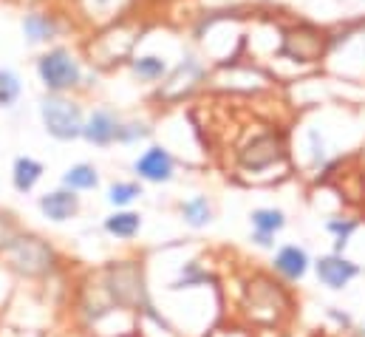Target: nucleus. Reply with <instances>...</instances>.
Segmentation results:
<instances>
[{"mask_svg":"<svg viewBox=\"0 0 365 337\" xmlns=\"http://www.w3.org/2000/svg\"><path fill=\"white\" fill-rule=\"evenodd\" d=\"M192 40L201 49V57H210V63H230L244 43V20L230 9H212L192 26Z\"/></svg>","mask_w":365,"mask_h":337,"instance_id":"nucleus-1","label":"nucleus"},{"mask_svg":"<svg viewBox=\"0 0 365 337\" xmlns=\"http://www.w3.org/2000/svg\"><path fill=\"white\" fill-rule=\"evenodd\" d=\"M34 74L46 94H77L86 85V60L77 49L54 43L37 54Z\"/></svg>","mask_w":365,"mask_h":337,"instance_id":"nucleus-2","label":"nucleus"},{"mask_svg":"<svg viewBox=\"0 0 365 337\" xmlns=\"http://www.w3.org/2000/svg\"><path fill=\"white\" fill-rule=\"evenodd\" d=\"M145 29L139 20H133L130 14L110 23V26H102L96 29L86 46V54H88V63L96 69H113L119 63H128L130 54L136 51L139 40H142Z\"/></svg>","mask_w":365,"mask_h":337,"instance_id":"nucleus-3","label":"nucleus"},{"mask_svg":"<svg viewBox=\"0 0 365 337\" xmlns=\"http://www.w3.org/2000/svg\"><path fill=\"white\" fill-rule=\"evenodd\" d=\"M40 122L51 139L74 142L83 139L86 108L74 94H46L40 99Z\"/></svg>","mask_w":365,"mask_h":337,"instance_id":"nucleus-4","label":"nucleus"},{"mask_svg":"<svg viewBox=\"0 0 365 337\" xmlns=\"http://www.w3.org/2000/svg\"><path fill=\"white\" fill-rule=\"evenodd\" d=\"M210 63L198 51H184L182 57L173 63L170 74L156 85V102L162 105H179L190 99L198 88L210 83Z\"/></svg>","mask_w":365,"mask_h":337,"instance_id":"nucleus-5","label":"nucleus"},{"mask_svg":"<svg viewBox=\"0 0 365 337\" xmlns=\"http://www.w3.org/2000/svg\"><path fill=\"white\" fill-rule=\"evenodd\" d=\"M329 43H331V31L320 29L317 23L300 20L283 29L277 57L300 63V66H314L329 54Z\"/></svg>","mask_w":365,"mask_h":337,"instance_id":"nucleus-6","label":"nucleus"},{"mask_svg":"<svg viewBox=\"0 0 365 337\" xmlns=\"http://www.w3.org/2000/svg\"><path fill=\"white\" fill-rule=\"evenodd\" d=\"M66 29H68V17L60 9L46 6V3L29 6L23 11V17H20V31H23V40L29 46L48 49V46H54L66 34Z\"/></svg>","mask_w":365,"mask_h":337,"instance_id":"nucleus-7","label":"nucleus"},{"mask_svg":"<svg viewBox=\"0 0 365 337\" xmlns=\"http://www.w3.org/2000/svg\"><path fill=\"white\" fill-rule=\"evenodd\" d=\"M136 3L139 0H71L68 9H71V17L77 23L96 31L102 26H110V23L128 17Z\"/></svg>","mask_w":365,"mask_h":337,"instance_id":"nucleus-8","label":"nucleus"},{"mask_svg":"<svg viewBox=\"0 0 365 337\" xmlns=\"http://www.w3.org/2000/svg\"><path fill=\"white\" fill-rule=\"evenodd\" d=\"M6 253L11 266L20 269L23 275H46L54 266V250L34 236H17V241Z\"/></svg>","mask_w":365,"mask_h":337,"instance_id":"nucleus-9","label":"nucleus"},{"mask_svg":"<svg viewBox=\"0 0 365 337\" xmlns=\"http://www.w3.org/2000/svg\"><path fill=\"white\" fill-rule=\"evenodd\" d=\"M130 77L142 85H159L173 69V57L168 51H159V49H148L145 40H139L136 51L130 54V60L125 63Z\"/></svg>","mask_w":365,"mask_h":337,"instance_id":"nucleus-10","label":"nucleus"},{"mask_svg":"<svg viewBox=\"0 0 365 337\" xmlns=\"http://www.w3.org/2000/svg\"><path fill=\"white\" fill-rule=\"evenodd\" d=\"M122 116L108 108V105H96L93 111L86 114V128H83V139L93 148H110L119 142V131H122Z\"/></svg>","mask_w":365,"mask_h":337,"instance_id":"nucleus-11","label":"nucleus"},{"mask_svg":"<svg viewBox=\"0 0 365 337\" xmlns=\"http://www.w3.org/2000/svg\"><path fill=\"white\" fill-rule=\"evenodd\" d=\"M133 173L142 178V181H150V184H168L173 181L176 176V156L162 148V145H148L136 162H133Z\"/></svg>","mask_w":365,"mask_h":337,"instance_id":"nucleus-12","label":"nucleus"},{"mask_svg":"<svg viewBox=\"0 0 365 337\" xmlns=\"http://www.w3.org/2000/svg\"><path fill=\"white\" fill-rule=\"evenodd\" d=\"M238 156H241V165L244 168L258 173V170H269L272 165H277L286 156V145H283V139L277 134L267 131V134L252 136V142Z\"/></svg>","mask_w":365,"mask_h":337,"instance_id":"nucleus-13","label":"nucleus"},{"mask_svg":"<svg viewBox=\"0 0 365 337\" xmlns=\"http://www.w3.org/2000/svg\"><path fill=\"white\" fill-rule=\"evenodd\" d=\"M247 306L252 312V321H258V323H274L277 321V312H286L289 309V298H286L283 286L269 281V278H267V298H261V289L252 281L250 289H247Z\"/></svg>","mask_w":365,"mask_h":337,"instance_id":"nucleus-14","label":"nucleus"},{"mask_svg":"<svg viewBox=\"0 0 365 337\" xmlns=\"http://www.w3.org/2000/svg\"><path fill=\"white\" fill-rule=\"evenodd\" d=\"M314 275L329 289H346L360 275V266L354 261H349L343 253H331L314 261Z\"/></svg>","mask_w":365,"mask_h":337,"instance_id":"nucleus-15","label":"nucleus"},{"mask_svg":"<svg viewBox=\"0 0 365 337\" xmlns=\"http://www.w3.org/2000/svg\"><path fill=\"white\" fill-rule=\"evenodd\" d=\"M80 193L71 190V187H60V190H51L46 196H40V213L54 221V224H63L68 218H74L80 213Z\"/></svg>","mask_w":365,"mask_h":337,"instance_id":"nucleus-16","label":"nucleus"},{"mask_svg":"<svg viewBox=\"0 0 365 337\" xmlns=\"http://www.w3.org/2000/svg\"><path fill=\"white\" fill-rule=\"evenodd\" d=\"M309 266H312V258H309V253H306L303 247H297V244L280 247L272 261L274 272H277L283 281H292V283H294V281H303L306 272H309Z\"/></svg>","mask_w":365,"mask_h":337,"instance_id":"nucleus-17","label":"nucleus"},{"mask_svg":"<svg viewBox=\"0 0 365 337\" xmlns=\"http://www.w3.org/2000/svg\"><path fill=\"white\" fill-rule=\"evenodd\" d=\"M250 224H252V241L258 247H272L274 236L286 227V213L274 207H258L252 210Z\"/></svg>","mask_w":365,"mask_h":337,"instance_id":"nucleus-18","label":"nucleus"},{"mask_svg":"<svg viewBox=\"0 0 365 337\" xmlns=\"http://www.w3.org/2000/svg\"><path fill=\"white\" fill-rule=\"evenodd\" d=\"M43 162L34 159V156H17L14 165H11V184L17 193H31L37 187V181L43 178Z\"/></svg>","mask_w":365,"mask_h":337,"instance_id":"nucleus-19","label":"nucleus"},{"mask_svg":"<svg viewBox=\"0 0 365 337\" xmlns=\"http://www.w3.org/2000/svg\"><path fill=\"white\" fill-rule=\"evenodd\" d=\"M102 227H105V233H108L110 238L130 241V238H136V233L142 230V216L133 213V210H116L113 216L105 218Z\"/></svg>","mask_w":365,"mask_h":337,"instance_id":"nucleus-20","label":"nucleus"},{"mask_svg":"<svg viewBox=\"0 0 365 337\" xmlns=\"http://www.w3.org/2000/svg\"><path fill=\"white\" fill-rule=\"evenodd\" d=\"M182 218L184 224L192 227V230L207 227L212 221V204H210V198L207 196H192V198L182 201Z\"/></svg>","mask_w":365,"mask_h":337,"instance_id":"nucleus-21","label":"nucleus"},{"mask_svg":"<svg viewBox=\"0 0 365 337\" xmlns=\"http://www.w3.org/2000/svg\"><path fill=\"white\" fill-rule=\"evenodd\" d=\"M99 184V170L88 165V162H77L63 173V187H71L77 193H86V190H96Z\"/></svg>","mask_w":365,"mask_h":337,"instance_id":"nucleus-22","label":"nucleus"},{"mask_svg":"<svg viewBox=\"0 0 365 337\" xmlns=\"http://www.w3.org/2000/svg\"><path fill=\"white\" fill-rule=\"evenodd\" d=\"M23 96L20 74L11 69H0V108H14Z\"/></svg>","mask_w":365,"mask_h":337,"instance_id":"nucleus-23","label":"nucleus"},{"mask_svg":"<svg viewBox=\"0 0 365 337\" xmlns=\"http://www.w3.org/2000/svg\"><path fill=\"white\" fill-rule=\"evenodd\" d=\"M139 196H142V184H139V181H113V184L108 187V201H110L113 207H128V204H133Z\"/></svg>","mask_w":365,"mask_h":337,"instance_id":"nucleus-24","label":"nucleus"},{"mask_svg":"<svg viewBox=\"0 0 365 337\" xmlns=\"http://www.w3.org/2000/svg\"><path fill=\"white\" fill-rule=\"evenodd\" d=\"M150 134H153V128H150L148 122L125 119V122H122V131H119V145H136V142H145Z\"/></svg>","mask_w":365,"mask_h":337,"instance_id":"nucleus-25","label":"nucleus"},{"mask_svg":"<svg viewBox=\"0 0 365 337\" xmlns=\"http://www.w3.org/2000/svg\"><path fill=\"white\" fill-rule=\"evenodd\" d=\"M354 230H357V221L354 218H331L329 221V233L334 236V253H343L346 250V244H349V238L354 236Z\"/></svg>","mask_w":365,"mask_h":337,"instance_id":"nucleus-26","label":"nucleus"},{"mask_svg":"<svg viewBox=\"0 0 365 337\" xmlns=\"http://www.w3.org/2000/svg\"><path fill=\"white\" fill-rule=\"evenodd\" d=\"M17 224H14V218L9 216V213H0V250L6 253L14 241H17Z\"/></svg>","mask_w":365,"mask_h":337,"instance_id":"nucleus-27","label":"nucleus"},{"mask_svg":"<svg viewBox=\"0 0 365 337\" xmlns=\"http://www.w3.org/2000/svg\"><path fill=\"white\" fill-rule=\"evenodd\" d=\"M258 3H264V6H269V3H274V0H258Z\"/></svg>","mask_w":365,"mask_h":337,"instance_id":"nucleus-28","label":"nucleus"},{"mask_svg":"<svg viewBox=\"0 0 365 337\" xmlns=\"http://www.w3.org/2000/svg\"><path fill=\"white\" fill-rule=\"evenodd\" d=\"M60 3H66V6H68V3H71V0H60Z\"/></svg>","mask_w":365,"mask_h":337,"instance_id":"nucleus-29","label":"nucleus"}]
</instances>
